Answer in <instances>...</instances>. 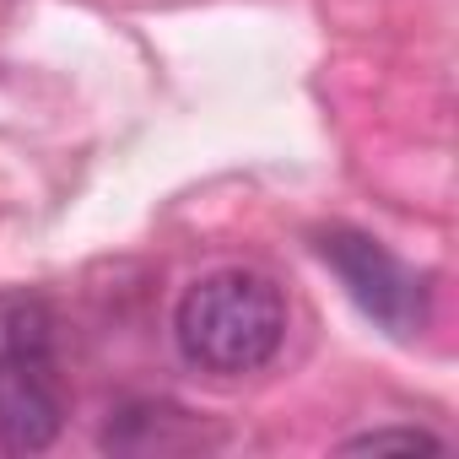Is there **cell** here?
Instances as JSON below:
<instances>
[{
	"label": "cell",
	"mask_w": 459,
	"mask_h": 459,
	"mask_svg": "<svg viewBox=\"0 0 459 459\" xmlns=\"http://www.w3.org/2000/svg\"><path fill=\"white\" fill-rule=\"evenodd\" d=\"M173 341L211 378H249L287 341V298L260 271H211L173 308Z\"/></svg>",
	"instance_id": "obj_1"
},
{
	"label": "cell",
	"mask_w": 459,
	"mask_h": 459,
	"mask_svg": "<svg viewBox=\"0 0 459 459\" xmlns=\"http://www.w3.org/2000/svg\"><path fill=\"white\" fill-rule=\"evenodd\" d=\"M319 260L341 276L346 298L378 330H389L400 341H411V335L427 330V314H432L427 281L405 260H394L378 238L357 233V227H325V233H319Z\"/></svg>",
	"instance_id": "obj_2"
},
{
	"label": "cell",
	"mask_w": 459,
	"mask_h": 459,
	"mask_svg": "<svg viewBox=\"0 0 459 459\" xmlns=\"http://www.w3.org/2000/svg\"><path fill=\"white\" fill-rule=\"evenodd\" d=\"M65 427V389L55 378V346L0 362V454H44Z\"/></svg>",
	"instance_id": "obj_3"
},
{
	"label": "cell",
	"mask_w": 459,
	"mask_h": 459,
	"mask_svg": "<svg viewBox=\"0 0 459 459\" xmlns=\"http://www.w3.org/2000/svg\"><path fill=\"white\" fill-rule=\"evenodd\" d=\"M103 443H108V448H125V454L189 448V443H195V421H189V411H178V405H168V400H135V405H125V411L103 427Z\"/></svg>",
	"instance_id": "obj_4"
},
{
	"label": "cell",
	"mask_w": 459,
	"mask_h": 459,
	"mask_svg": "<svg viewBox=\"0 0 459 459\" xmlns=\"http://www.w3.org/2000/svg\"><path fill=\"white\" fill-rule=\"evenodd\" d=\"M44 346H55L49 308L28 292H0V362L17 351H44Z\"/></svg>",
	"instance_id": "obj_5"
},
{
	"label": "cell",
	"mask_w": 459,
	"mask_h": 459,
	"mask_svg": "<svg viewBox=\"0 0 459 459\" xmlns=\"http://www.w3.org/2000/svg\"><path fill=\"white\" fill-rule=\"evenodd\" d=\"M341 448H351V454H384V448L437 454V448H443V437H437V432H427V427H373V432H357V437H346Z\"/></svg>",
	"instance_id": "obj_6"
}]
</instances>
